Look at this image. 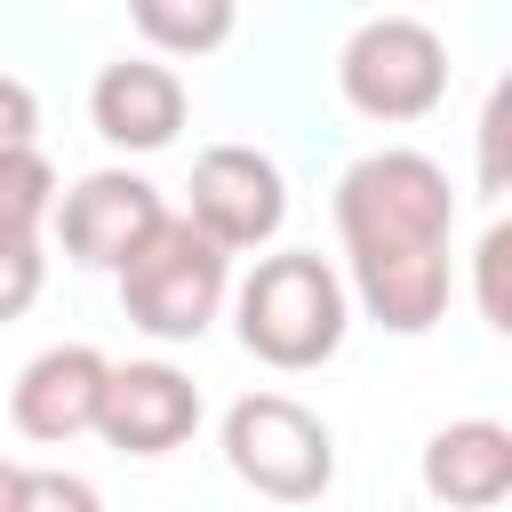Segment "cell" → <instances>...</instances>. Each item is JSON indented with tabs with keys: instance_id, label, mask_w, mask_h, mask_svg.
<instances>
[{
	"instance_id": "19",
	"label": "cell",
	"mask_w": 512,
	"mask_h": 512,
	"mask_svg": "<svg viewBox=\"0 0 512 512\" xmlns=\"http://www.w3.org/2000/svg\"><path fill=\"white\" fill-rule=\"evenodd\" d=\"M24 488H32V472L24 464H0V512H24Z\"/></svg>"
},
{
	"instance_id": "11",
	"label": "cell",
	"mask_w": 512,
	"mask_h": 512,
	"mask_svg": "<svg viewBox=\"0 0 512 512\" xmlns=\"http://www.w3.org/2000/svg\"><path fill=\"white\" fill-rule=\"evenodd\" d=\"M424 488H432L440 504H464V512L504 504V496H512V424H496V416L440 424V432L424 440Z\"/></svg>"
},
{
	"instance_id": "16",
	"label": "cell",
	"mask_w": 512,
	"mask_h": 512,
	"mask_svg": "<svg viewBox=\"0 0 512 512\" xmlns=\"http://www.w3.org/2000/svg\"><path fill=\"white\" fill-rule=\"evenodd\" d=\"M40 280H48V256H40V232H16L0 224V328L24 320L40 304Z\"/></svg>"
},
{
	"instance_id": "8",
	"label": "cell",
	"mask_w": 512,
	"mask_h": 512,
	"mask_svg": "<svg viewBox=\"0 0 512 512\" xmlns=\"http://www.w3.org/2000/svg\"><path fill=\"white\" fill-rule=\"evenodd\" d=\"M192 424H200V384L184 368L128 360V368L104 376V400H96L104 448H120V456H168V448L192 440Z\"/></svg>"
},
{
	"instance_id": "7",
	"label": "cell",
	"mask_w": 512,
	"mask_h": 512,
	"mask_svg": "<svg viewBox=\"0 0 512 512\" xmlns=\"http://www.w3.org/2000/svg\"><path fill=\"white\" fill-rule=\"evenodd\" d=\"M160 216H168L160 192H152L144 176H128V168H96V176H80L72 192H56L64 256L88 264V272H120V264L144 248V232H152Z\"/></svg>"
},
{
	"instance_id": "3",
	"label": "cell",
	"mask_w": 512,
	"mask_h": 512,
	"mask_svg": "<svg viewBox=\"0 0 512 512\" xmlns=\"http://www.w3.org/2000/svg\"><path fill=\"white\" fill-rule=\"evenodd\" d=\"M224 288H232V248L208 224H192V208L184 216H160L144 232V248L120 264V304L160 344L208 336V320L224 312Z\"/></svg>"
},
{
	"instance_id": "12",
	"label": "cell",
	"mask_w": 512,
	"mask_h": 512,
	"mask_svg": "<svg viewBox=\"0 0 512 512\" xmlns=\"http://www.w3.org/2000/svg\"><path fill=\"white\" fill-rule=\"evenodd\" d=\"M128 16L160 56H208V48L232 40L240 0H128Z\"/></svg>"
},
{
	"instance_id": "6",
	"label": "cell",
	"mask_w": 512,
	"mask_h": 512,
	"mask_svg": "<svg viewBox=\"0 0 512 512\" xmlns=\"http://www.w3.org/2000/svg\"><path fill=\"white\" fill-rule=\"evenodd\" d=\"M192 224H208L232 256L264 248L288 224V184L256 144H208L192 160Z\"/></svg>"
},
{
	"instance_id": "5",
	"label": "cell",
	"mask_w": 512,
	"mask_h": 512,
	"mask_svg": "<svg viewBox=\"0 0 512 512\" xmlns=\"http://www.w3.org/2000/svg\"><path fill=\"white\" fill-rule=\"evenodd\" d=\"M336 88L360 120H424L448 96V48L424 16H368L336 56Z\"/></svg>"
},
{
	"instance_id": "18",
	"label": "cell",
	"mask_w": 512,
	"mask_h": 512,
	"mask_svg": "<svg viewBox=\"0 0 512 512\" xmlns=\"http://www.w3.org/2000/svg\"><path fill=\"white\" fill-rule=\"evenodd\" d=\"M40 504L96 512V488H88V480H64V472H32V488H24V512H40Z\"/></svg>"
},
{
	"instance_id": "2",
	"label": "cell",
	"mask_w": 512,
	"mask_h": 512,
	"mask_svg": "<svg viewBox=\"0 0 512 512\" xmlns=\"http://www.w3.org/2000/svg\"><path fill=\"white\" fill-rule=\"evenodd\" d=\"M232 312H240V344H248L264 368H280V376L336 360L344 320H352L336 264L312 256V248H280V256H264V264L240 280V304H232Z\"/></svg>"
},
{
	"instance_id": "17",
	"label": "cell",
	"mask_w": 512,
	"mask_h": 512,
	"mask_svg": "<svg viewBox=\"0 0 512 512\" xmlns=\"http://www.w3.org/2000/svg\"><path fill=\"white\" fill-rule=\"evenodd\" d=\"M24 144H40V96L0 72V152H24Z\"/></svg>"
},
{
	"instance_id": "1",
	"label": "cell",
	"mask_w": 512,
	"mask_h": 512,
	"mask_svg": "<svg viewBox=\"0 0 512 512\" xmlns=\"http://www.w3.org/2000/svg\"><path fill=\"white\" fill-rule=\"evenodd\" d=\"M448 224L456 192L440 160L424 152H368L336 176V232L352 264V296L368 304L376 328L424 336L448 312Z\"/></svg>"
},
{
	"instance_id": "9",
	"label": "cell",
	"mask_w": 512,
	"mask_h": 512,
	"mask_svg": "<svg viewBox=\"0 0 512 512\" xmlns=\"http://www.w3.org/2000/svg\"><path fill=\"white\" fill-rule=\"evenodd\" d=\"M112 360L96 344H48L40 360H24L16 392H8V424L40 448H64L80 432H96V400H104Z\"/></svg>"
},
{
	"instance_id": "4",
	"label": "cell",
	"mask_w": 512,
	"mask_h": 512,
	"mask_svg": "<svg viewBox=\"0 0 512 512\" xmlns=\"http://www.w3.org/2000/svg\"><path fill=\"white\" fill-rule=\"evenodd\" d=\"M224 464H232V480H248L272 504H312L336 480V440L304 400L248 392L224 408Z\"/></svg>"
},
{
	"instance_id": "10",
	"label": "cell",
	"mask_w": 512,
	"mask_h": 512,
	"mask_svg": "<svg viewBox=\"0 0 512 512\" xmlns=\"http://www.w3.org/2000/svg\"><path fill=\"white\" fill-rule=\"evenodd\" d=\"M88 120H96V136L120 144V152H160V144H176V128H184V80H176L168 64H152V56H120V64L96 72Z\"/></svg>"
},
{
	"instance_id": "14",
	"label": "cell",
	"mask_w": 512,
	"mask_h": 512,
	"mask_svg": "<svg viewBox=\"0 0 512 512\" xmlns=\"http://www.w3.org/2000/svg\"><path fill=\"white\" fill-rule=\"evenodd\" d=\"M472 304L496 336H512V216H496L472 248Z\"/></svg>"
},
{
	"instance_id": "13",
	"label": "cell",
	"mask_w": 512,
	"mask_h": 512,
	"mask_svg": "<svg viewBox=\"0 0 512 512\" xmlns=\"http://www.w3.org/2000/svg\"><path fill=\"white\" fill-rule=\"evenodd\" d=\"M48 216H56V168H48V152H40V144L0 152V224L40 232Z\"/></svg>"
},
{
	"instance_id": "15",
	"label": "cell",
	"mask_w": 512,
	"mask_h": 512,
	"mask_svg": "<svg viewBox=\"0 0 512 512\" xmlns=\"http://www.w3.org/2000/svg\"><path fill=\"white\" fill-rule=\"evenodd\" d=\"M472 168H480V192H512V72H504V80L488 88V104H480Z\"/></svg>"
}]
</instances>
